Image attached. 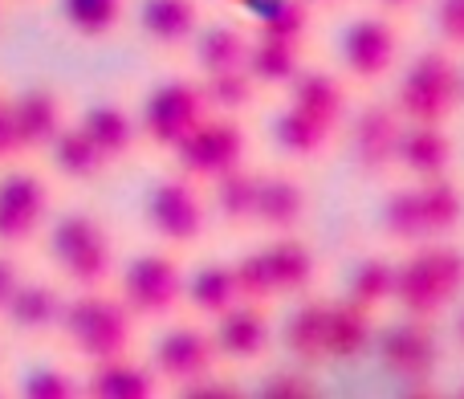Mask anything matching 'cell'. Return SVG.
Returning a JSON list of instances; mask_svg holds the SVG:
<instances>
[{
	"instance_id": "obj_5",
	"label": "cell",
	"mask_w": 464,
	"mask_h": 399,
	"mask_svg": "<svg viewBox=\"0 0 464 399\" xmlns=\"http://www.w3.org/2000/svg\"><path fill=\"white\" fill-rule=\"evenodd\" d=\"M184 265L176 248H151L122 265L119 273V297L135 322H163L184 306Z\"/></svg>"
},
{
	"instance_id": "obj_20",
	"label": "cell",
	"mask_w": 464,
	"mask_h": 399,
	"mask_svg": "<svg viewBox=\"0 0 464 399\" xmlns=\"http://www.w3.org/2000/svg\"><path fill=\"white\" fill-rule=\"evenodd\" d=\"M160 387L163 384L151 363H139L130 355L90 363V375L82 379V395H94V399H155Z\"/></svg>"
},
{
	"instance_id": "obj_43",
	"label": "cell",
	"mask_w": 464,
	"mask_h": 399,
	"mask_svg": "<svg viewBox=\"0 0 464 399\" xmlns=\"http://www.w3.org/2000/svg\"><path fill=\"white\" fill-rule=\"evenodd\" d=\"M21 155V139H16V122H13V106L8 98H0V160Z\"/></svg>"
},
{
	"instance_id": "obj_29",
	"label": "cell",
	"mask_w": 464,
	"mask_h": 399,
	"mask_svg": "<svg viewBox=\"0 0 464 399\" xmlns=\"http://www.w3.org/2000/svg\"><path fill=\"white\" fill-rule=\"evenodd\" d=\"M256 176L261 171H253L248 163H240V168L225 171V176L212 180V216H217L225 229H253V204H256Z\"/></svg>"
},
{
	"instance_id": "obj_27",
	"label": "cell",
	"mask_w": 464,
	"mask_h": 399,
	"mask_svg": "<svg viewBox=\"0 0 464 399\" xmlns=\"http://www.w3.org/2000/svg\"><path fill=\"white\" fill-rule=\"evenodd\" d=\"M420 196V212H424L428 224V240H449L457 237V229L464 224V188L452 171L432 180H420L416 184Z\"/></svg>"
},
{
	"instance_id": "obj_23",
	"label": "cell",
	"mask_w": 464,
	"mask_h": 399,
	"mask_svg": "<svg viewBox=\"0 0 464 399\" xmlns=\"http://www.w3.org/2000/svg\"><path fill=\"white\" fill-rule=\"evenodd\" d=\"M265 248V261L273 273V294L277 297H302L310 294V286L318 281V253L305 245L294 232H281L277 240H269Z\"/></svg>"
},
{
	"instance_id": "obj_49",
	"label": "cell",
	"mask_w": 464,
	"mask_h": 399,
	"mask_svg": "<svg viewBox=\"0 0 464 399\" xmlns=\"http://www.w3.org/2000/svg\"><path fill=\"white\" fill-rule=\"evenodd\" d=\"M460 395H464V387H460Z\"/></svg>"
},
{
	"instance_id": "obj_2",
	"label": "cell",
	"mask_w": 464,
	"mask_h": 399,
	"mask_svg": "<svg viewBox=\"0 0 464 399\" xmlns=\"http://www.w3.org/2000/svg\"><path fill=\"white\" fill-rule=\"evenodd\" d=\"M57 330L65 335L73 355H82L86 363H102V359L130 355V343H135V314L122 306L119 294H106V286L78 289L73 297H65Z\"/></svg>"
},
{
	"instance_id": "obj_41",
	"label": "cell",
	"mask_w": 464,
	"mask_h": 399,
	"mask_svg": "<svg viewBox=\"0 0 464 399\" xmlns=\"http://www.w3.org/2000/svg\"><path fill=\"white\" fill-rule=\"evenodd\" d=\"M432 24L449 49H464V0H436Z\"/></svg>"
},
{
	"instance_id": "obj_7",
	"label": "cell",
	"mask_w": 464,
	"mask_h": 399,
	"mask_svg": "<svg viewBox=\"0 0 464 399\" xmlns=\"http://www.w3.org/2000/svg\"><path fill=\"white\" fill-rule=\"evenodd\" d=\"M176 171H184L188 180H196L200 188H208L217 176L240 168L248 160V131L240 122V114H204L176 151Z\"/></svg>"
},
{
	"instance_id": "obj_26",
	"label": "cell",
	"mask_w": 464,
	"mask_h": 399,
	"mask_svg": "<svg viewBox=\"0 0 464 399\" xmlns=\"http://www.w3.org/2000/svg\"><path fill=\"white\" fill-rule=\"evenodd\" d=\"M253 33L237 21H212L200 24L192 37V57L200 73H225V70H245Z\"/></svg>"
},
{
	"instance_id": "obj_31",
	"label": "cell",
	"mask_w": 464,
	"mask_h": 399,
	"mask_svg": "<svg viewBox=\"0 0 464 399\" xmlns=\"http://www.w3.org/2000/svg\"><path fill=\"white\" fill-rule=\"evenodd\" d=\"M184 302L192 306L200 318H220L225 310L240 302L237 281H232V265L228 261H204L192 277L184 281Z\"/></svg>"
},
{
	"instance_id": "obj_1",
	"label": "cell",
	"mask_w": 464,
	"mask_h": 399,
	"mask_svg": "<svg viewBox=\"0 0 464 399\" xmlns=\"http://www.w3.org/2000/svg\"><path fill=\"white\" fill-rule=\"evenodd\" d=\"M464 294V248L449 240H424L395 261L392 302L408 318L440 322V314Z\"/></svg>"
},
{
	"instance_id": "obj_35",
	"label": "cell",
	"mask_w": 464,
	"mask_h": 399,
	"mask_svg": "<svg viewBox=\"0 0 464 399\" xmlns=\"http://www.w3.org/2000/svg\"><path fill=\"white\" fill-rule=\"evenodd\" d=\"M127 0H62V21L73 37L102 41L122 24Z\"/></svg>"
},
{
	"instance_id": "obj_48",
	"label": "cell",
	"mask_w": 464,
	"mask_h": 399,
	"mask_svg": "<svg viewBox=\"0 0 464 399\" xmlns=\"http://www.w3.org/2000/svg\"><path fill=\"white\" fill-rule=\"evenodd\" d=\"M460 102H464V73H460Z\"/></svg>"
},
{
	"instance_id": "obj_25",
	"label": "cell",
	"mask_w": 464,
	"mask_h": 399,
	"mask_svg": "<svg viewBox=\"0 0 464 399\" xmlns=\"http://www.w3.org/2000/svg\"><path fill=\"white\" fill-rule=\"evenodd\" d=\"M334 135H338V131L322 127L318 119L302 114L297 106H289V102L269 119V139H273V147H277L285 160H297V163L322 160V155L330 151V143H334Z\"/></svg>"
},
{
	"instance_id": "obj_39",
	"label": "cell",
	"mask_w": 464,
	"mask_h": 399,
	"mask_svg": "<svg viewBox=\"0 0 464 399\" xmlns=\"http://www.w3.org/2000/svg\"><path fill=\"white\" fill-rule=\"evenodd\" d=\"M21 395L24 399H78L82 379L65 367H33L21 379Z\"/></svg>"
},
{
	"instance_id": "obj_30",
	"label": "cell",
	"mask_w": 464,
	"mask_h": 399,
	"mask_svg": "<svg viewBox=\"0 0 464 399\" xmlns=\"http://www.w3.org/2000/svg\"><path fill=\"white\" fill-rule=\"evenodd\" d=\"M314 29V8L305 0H256L253 5V37L285 41V45H305Z\"/></svg>"
},
{
	"instance_id": "obj_16",
	"label": "cell",
	"mask_w": 464,
	"mask_h": 399,
	"mask_svg": "<svg viewBox=\"0 0 464 399\" xmlns=\"http://www.w3.org/2000/svg\"><path fill=\"white\" fill-rule=\"evenodd\" d=\"M285 102L297 106L302 114H310V119H318L322 127L338 131L346 122V114H351V86L330 70L302 65L297 78L285 86Z\"/></svg>"
},
{
	"instance_id": "obj_37",
	"label": "cell",
	"mask_w": 464,
	"mask_h": 399,
	"mask_svg": "<svg viewBox=\"0 0 464 399\" xmlns=\"http://www.w3.org/2000/svg\"><path fill=\"white\" fill-rule=\"evenodd\" d=\"M204 102L212 114H245L256 102V82L248 70H225V73H204L200 78Z\"/></svg>"
},
{
	"instance_id": "obj_9",
	"label": "cell",
	"mask_w": 464,
	"mask_h": 399,
	"mask_svg": "<svg viewBox=\"0 0 464 399\" xmlns=\"http://www.w3.org/2000/svg\"><path fill=\"white\" fill-rule=\"evenodd\" d=\"M338 62H343L346 82L354 86H375L400 62V29L387 13L354 16L338 37Z\"/></svg>"
},
{
	"instance_id": "obj_14",
	"label": "cell",
	"mask_w": 464,
	"mask_h": 399,
	"mask_svg": "<svg viewBox=\"0 0 464 399\" xmlns=\"http://www.w3.org/2000/svg\"><path fill=\"white\" fill-rule=\"evenodd\" d=\"M212 338H217V355L228 363H256L273 343L269 314L261 302H237L220 318H212Z\"/></svg>"
},
{
	"instance_id": "obj_28",
	"label": "cell",
	"mask_w": 464,
	"mask_h": 399,
	"mask_svg": "<svg viewBox=\"0 0 464 399\" xmlns=\"http://www.w3.org/2000/svg\"><path fill=\"white\" fill-rule=\"evenodd\" d=\"M281 346L297 363H322L326 359V302L322 297H302L281 322Z\"/></svg>"
},
{
	"instance_id": "obj_21",
	"label": "cell",
	"mask_w": 464,
	"mask_h": 399,
	"mask_svg": "<svg viewBox=\"0 0 464 399\" xmlns=\"http://www.w3.org/2000/svg\"><path fill=\"white\" fill-rule=\"evenodd\" d=\"M13 106V122H16V139H21V151H45L57 139V131L65 127V111L62 98L45 86H29L21 94L8 98Z\"/></svg>"
},
{
	"instance_id": "obj_6",
	"label": "cell",
	"mask_w": 464,
	"mask_h": 399,
	"mask_svg": "<svg viewBox=\"0 0 464 399\" xmlns=\"http://www.w3.org/2000/svg\"><path fill=\"white\" fill-rule=\"evenodd\" d=\"M143 216H147V229L168 248H176V253L200 245L204 232H208V200H204V188L196 180H188L184 171H171V176L155 180L151 192L143 200Z\"/></svg>"
},
{
	"instance_id": "obj_10",
	"label": "cell",
	"mask_w": 464,
	"mask_h": 399,
	"mask_svg": "<svg viewBox=\"0 0 464 399\" xmlns=\"http://www.w3.org/2000/svg\"><path fill=\"white\" fill-rule=\"evenodd\" d=\"M379 363L408 392L432 387L436 371H440V330H436V322L403 314V322H395L379 335Z\"/></svg>"
},
{
	"instance_id": "obj_38",
	"label": "cell",
	"mask_w": 464,
	"mask_h": 399,
	"mask_svg": "<svg viewBox=\"0 0 464 399\" xmlns=\"http://www.w3.org/2000/svg\"><path fill=\"white\" fill-rule=\"evenodd\" d=\"M232 265V281H237V294L240 302H273V273H269V261H265V248H248L240 253Z\"/></svg>"
},
{
	"instance_id": "obj_40",
	"label": "cell",
	"mask_w": 464,
	"mask_h": 399,
	"mask_svg": "<svg viewBox=\"0 0 464 399\" xmlns=\"http://www.w3.org/2000/svg\"><path fill=\"white\" fill-rule=\"evenodd\" d=\"M256 395H265V399H314L318 395V379L302 367H281V371H273V375L261 379V392Z\"/></svg>"
},
{
	"instance_id": "obj_17",
	"label": "cell",
	"mask_w": 464,
	"mask_h": 399,
	"mask_svg": "<svg viewBox=\"0 0 464 399\" xmlns=\"http://www.w3.org/2000/svg\"><path fill=\"white\" fill-rule=\"evenodd\" d=\"M457 160V143H452L449 127H432V122H403L400 147H395V168H403L411 180H432L452 171Z\"/></svg>"
},
{
	"instance_id": "obj_45",
	"label": "cell",
	"mask_w": 464,
	"mask_h": 399,
	"mask_svg": "<svg viewBox=\"0 0 464 399\" xmlns=\"http://www.w3.org/2000/svg\"><path fill=\"white\" fill-rule=\"evenodd\" d=\"M375 5H379V13L400 16V13H411V8H416L420 0H375Z\"/></svg>"
},
{
	"instance_id": "obj_18",
	"label": "cell",
	"mask_w": 464,
	"mask_h": 399,
	"mask_svg": "<svg viewBox=\"0 0 464 399\" xmlns=\"http://www.w3.org/2000/svg\"><path fill=\"white\" fill-rule=\"evenodd\" d=\"M200 24V0H143L139 5V33L160 54L188 49Z\"/></svg>"
},
{
	"instance_id": "obj_13",
	"label": "cell",
	"mask_w": 464,
	"mask_h": 399,
	"mask_svg": "<svg viewBox=\"0 0 464 399\" xmlns=\"http://www.w3.org/2000/svg\"><path fill=\"white\" fill-rule=\"evenodd\" d=\"M217 363H220L217 338H212V330L196 326V322H179V326L163 330V338L155 343V355H151L155 375L168 387L192 384V379L217 371Z\"/></svg>"
},
{
	"instance_id": "obj_46",
	"label": "cell",
	"mask_w": 464,
	"mask_h": 399,
	"mask_svg": "<svg viewBox=\"0 0 464 399\" xmlns=\"http://www.w3.org/2000/svg\"><path fill=\"white\" fill-rule=\"evenodd\" d=\"M305 5H310V8H343L346 0H305Z\"/></svg>"
},
{
	"instance_id": "obj_42",
	"label": "cell",
	"mask_w": 464,
	"mask_h": 399,
	"mask_svg": "<svg viewBox=\"0 0 464 399\" xmlns=\"http://www.w3.org/2000/svg\"><path fill=\"white\" fill-rule=\"evenodd\" d=\"M176 392L184 399H237L240 387H237V379H225V375H217V371H208V375H200V379H192V384L176 387Z\"/></svg>"
},
{
	"instance_id": "obj_4",
	"label": "cell",
	"mask_w": 464,
	"mask_h": 399,
	"mask_svg": "<svg viewBox=\"0 0 464 399\" xmlns=\"http://www.w3.org/2000/svg\"><path fill=\"white\" fill-rule=\"evenodd\" d=\"M392 106L400 111L403 122L449 127V119L460 106V70H457L449 49H440V45L420 49V54L408 62L403 78L395 82Z\"/></svg>"
},
{
	"instance_id": "obj_24",
	"label": "cell",
	"mask_w": 464,
	"mask_h": 399,
	"mask_svg": "<svg viewBox=\"0 0 464 399\" xmlns=\"http://www.w3.org/2000/svg\"><path fill=\"white\" fill-rule=\"evenodd\" d=\"M82 131H86V139L102 151V160L111 163H122L130 151L139 147V119L127 111L122 102H94V106H86V114H82V122H78Z\"/></svg>"
},
{
	"instance_id": "obj_36",
	"label": "cell",
	"mask_w": 464,
	"mask_h": 399,
	"mask_svg": "<svg viewBox=\"0 0 464 399\" xmlns=\"http://www.w3.org/2000/svg\"><path fill=\"white\" fill-rule=\"evenodd\" d=\"M392 286H395V261L383 253H367L359 265L351 269V286L346 297H354L359 306L379 314V306L392 302Z\"/></svg>"
},
{
	"instance_id": "obj_32",
	"label": "cell",
	"mask_w": 464,
	"mask_h": 399,
	"mask_svg": "<svg viewBox=\"0 0 464 399\" xmlns=\"http://www.w3.org/2000/svg\"><path fill=\"white\" fill-rule=\"evenodd\" d=\"M302 49L305 45H285V41L253 37L248 57H245V70H248V78L256 82V90H285L289 82L297 78V70L305 65Z\"/></svg>"
},
{
	"instance_id": "obj_22",
	"label": "cell",
	"mask_w": 464,
	"mask_h": 399,
	"mask_svg": "<svg viewBox=\"0 0 464 399\" xmlns=\"http://www.w3.org/2000/svg\"><path fill=\"white\" fill-rule=\"evenodd\" d=\"M375 343V310L359 306L354 297L326 302V359L354 363Z\"/></svg>"
},
{
	"instance_id": "obj_3",
	"label": "cell",
	"mask_w": 464,
	"mask_h": 399,
	"mask_svg": "<svg viewBox=\"0 0 464 399\" xmlns=\"http://www.w3.org/2000/svg\"><path fill=\"white\" fill-rule=\"evenodd\" d=\"M49 257L73 289H102L114 277V237L90 212H65L49 224Z\"/></svg>"
},
{
	"instance_id": "obj_8",
	"label": "cell",
	"mask_w": 464,
	"mask_h": 399,
	"mask_svg": "<svg viewBox=\"0 0 464 399\" xmlns=\"http://www.w3.org/2000/svg\"><path fill=\"white\" fill-rule=\"evenodd\" d=\"M208 114L204 90L196 78H163L139 111V135L160 151H176L179 139Z\"/></svg>"
},
{
	"instance_id": "obj_33",
	"label": "cell",
	"mask_w": 464,
	"mask_h": 399,
	"mask_svg": "<svg viewBox=\"0 0 464 399\" xmlns=\"http://www.w3.org/2000/svg\"><path fill=\"white\" fill-rule=\"evenodd\" d=\"M45 151H49V160H53L57 176L73 180V184H90V180H98L106 168H111V163L102 160V151L86 139V131L82 127H62Z\"/></svg>"
},
{
	"instance_id": "obj_19",
	"label": "cell",
	"mask_w": 464,
	"mask_h": 399,
	"mask_svg": "<svg viewBox=\"0 0 464 399\" xmlns=\"http://www.w3.org/2000/svg\"><path fill=\"white\" fill-rule=\"evenodd\" d=\"M62 289L53 281H33V277H21V286L13 289V297L5 302L0 318L8 322V330L24 338H41V335H53L57 322H62Z\"/></svg>"
},
{
	"instance_id": "obj_44",
	"label": "cell",
	"mask_w": 464,
	"mask_h": 399,
	"mask_svg": "<svg viewBox=\"0 0 464 399\" xmlns=\"http://www.w3.org/2000/svg\"><path fill=\"white\" fill-rule=\"evenodd\" d=\"M21 265H16V257H8V253H0V310H5V302L13 297V289L21 286Z\"/></svg>"
},
{
	"instance_id": "obj_11",
	"label": "cell",
	"mask_w": 464,
	"mask_h": 399,
	"mask_svg": "<svg viewBox=\"0 0 464 399\" xmlns=\"http://www.w3.org/2000/svg\"><path fill=\"white\" fill-rule=\"evenodd\" d=\"M346 147L359 176L379 180L395 168V147H400L403 119L392 102H362L359 111L346 114Z\"/></svg>"
},
{
	"instance_id": "obj_34",
	"label": "cell",
	"mask_w": 464,
	"mask_h": 399,
	"mask_svg": "<svg viewBox=\"0 0 464 399\" xmlns=\"http://www.w3.org/2000/svg\"><path fill=\"white\" fill-rule=\"evenodd\" d=\"M379 224H383V237L392 240V245H400V248L424 245V240H428V224H424V212H420L416 184L395 188V192L383 200Z\"/></svg>"
},
{
	"instance_id": "obj_12",
	"label": "cell",
	"mask_w": 464,
	"mask_h": 399,
	"mask_svg": "<svg viewBox=\"0 0 464 399\" xmlns=\"http://www.w3.org/2000/svg\"><path fill=\"white\" fill-rule=\"evenodd\" d=\"M49 184L37 171H8L0 176V248H21L49 220Z\"/></svg>"
},
{
	"instance_id": "obj_15",
	"label": "cell",
	"mask_w": 464,
	"mask_h": 399,
	"mask_svg": "<svg viewBox=\"0 0 464 399\" xmlns=\"http://www.w3.org/2000/svg\"><path fill=\"white\" fill-rule=\"evenodd\" d=\"M305 184L289 171H261L256 176V204H253V224L273 237L281 232H297L305 220Z\"/></svg>"
},
{
	"instance_id": "obj_47",
	"label": "cell",
	"mask_w": 464,
	"mask_h": 399,
	"mask_svg": "<svg viewBox=\"0 0 464 399\" xmlns=\"http://www.w3.org/2000/svg\"><path fill=\"white\" fill-rule=\"evenodd\" d=\"M457 343L464 346V310H460V322H457Z\"/></svg>"
}]
</instances>
